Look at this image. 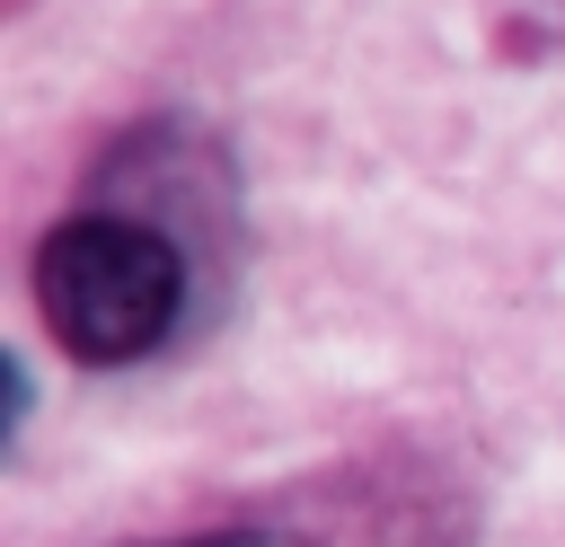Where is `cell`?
<instances>
[{"mask_svg":"<svg viewBox=\"0 0 565 547\" xmlns=\"http://www.w3.org/2000/svg\"><path fill=\"white\" fill-rule=\"evenodd\" d=\"M230 229L221 141L150 124L106 150L97 194L35 238L26 291L44 335L88 371L159 362L203 318V238Z\"/></svg>","mask_w":565,"mask_h":547,"instance_id":"1","label":"cell"},{"mask_svg":"<svg viewBox=\"0 0 565 547\" xmlns=\"http://www.w3.org/2000/svg\"><path fill=\"white\" fill-rule=\"evenodd\" d=\"M141 547H309L291 529H185V538H141Z\"/></svg>","mask_w":565,"mask_h":547,"instance_id":"2","label":"cell"}]
</instances>
